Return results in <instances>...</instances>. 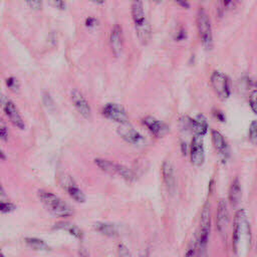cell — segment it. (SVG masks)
<instances>
[{
    "label": "cell",
    "instance_id": "cell-1",
    "mask_svg": "<svg viewBox=\"0 0 257 257\" xmlns=\"http://www.w3.org/2000/svg\"><path fill=\"white\" fill-rule=\"evenodd\" d=\"M37 196L44 208L53 216L58 218H68L74 214V210L55 194L46 190H39Z\"/></svg>",
    "mask_w": 257,
    "mask_h": 257
},
{
    "label": "cell",
    "instance_id": "cell-2",
    "mask_svg": "<svg viewBox=\"0 0 257 257\" xmlns=\"http://www.w3.org/2000/svg\"><path fill=\"white\" fill-rule=\"evenodd\" d=\"M131 11L140 42L143 44H148L151 40L152 30L150 23L146 19L143 0H132Z\"/></svg>",
    "mask_w": 257,
    "mask_h": 257
},
{
    "label": "cell",
    "instance_id": "cell-3",
    "mask_svg": "<svg viewBox=\"0 0 257 257\" xmlns=\"http://www.w3.org/2000/svg\"><path fill=\"white\" fill-rule=\"evenodd\" d=\"M211 227V214L210 205L208 202L204 204L201 219H200V230L197 241V257H207V248L209 241V233Z\"/></svg>",
    "mask_w": 257,
    "mask_h": 257
},
{
    "label": "cell",
    "instance_id": "cell-4",
    "mask_svg": "<svg viewBox=\"0 0 257 257\" xmlns=\"http://www.w3.org/2000/svg\"><path fill=\"white\" fill-rule=\"evenodd\" d=\"M197 28L199 32V36L202 42L203 47L206 50H210L213 46V37H212V28L209 17L207 13L200 9L197 14Z\"/></svg>",
    "mask_w": 257,
    "mask_h": 257
},
{
    "label": "cell",
    "instance_id": "cell-5",
    "mask_svg": "<svg viewBox=\"0 0 257 257\" xmlns=\"http://www.w3.org/2000/svg\"><path fill=\"white\" fill-rule=\"evenodd\" d=\"M0 105L14 126L18 127L19 130L25 128V122H24L17 106L10 98H8L2 92H0Z\"/></svg>",
    "mask_w": 257,
    "mask_h": 257
},
{
    "label": "cell",
    "instance_id": "cell-6",
    "mask_svg": "<svg viewBox=\"0 0 257 257\" xmlns=\"http://www.w3.org/2000/svg\"><path fill=\"white\" fill-rule=\"evenodd\" d=\"M211 85L220 99L225 100L230 96V79L225 73L217 70L213 71L211 75Z\"/></svg>",
    "mask_w": 257,
    "mask_h": 257
},
{
    "label": "cell",
    "instance_id": "cell-7",
    "mask_svg": "<svg viewBox=\"0 0 257 257\" xmlns=\"http://www.w3.org/2000/svg\"><path fill=\"white\" fill-rule=\"evenodd\" d=\"M102 114L115 122H118L119 124L127 123L128 122V114L126 110L117 103H107L102 108Z\"/></svg>",
    "mask_w": 257,
    "mask_h": 257
},
{
    "label": "cell",
    "instance_id": "cell-8",
    "mask_svg": "<svg viewBox=\"0 0 257 257\" xmlns=\"http://www.w3.org/2000/svg\"><path fill=\"white\" fill-rule=\"evenodd\" d=\"M191 163L196 167H201L205 162V152L202 136L195 135L190 146Z\"/></svg>",
    "mask_w": 257,
    "mask_h": 257
},
{
    "label": "cell",
    "instance_id": "cell-9",
    "mask_svg": "<svg viewBox=\"0 0 257 257\" xmlns=\"http://www.w3.org/2000/svg\"><path fill=\"white\" fill-rule=\"evenodd\" d=\"M246 221V215L244 210H239L237 214L235 215L234 219V224H233V233H232V245H233V250L235 253L238 252V247L241 239V234H242V229L243 225Z\"/></svg>",
    "mask_w": 257,
    "mask_h": 257
},
{
    "label": "cell",
    "instance_id": "cell-10",
    "mask_svg": "<svg viewBox=\"0 0 257 257\" xmlns=\"http://www.w3.org/2000/svg\"><path fill=\"white\" fill-rule=\"evenodd\" d=\"M71 101L75 109L78 111V113L81 114L84 118H89L91 116L90 106L86 98L83 96V94L79 90L73 89L71 91Z\"/></svg>",
    "mask_w": 257,
    "mask_h": 257
},
{
    "label": "cell",
    "instance_id": "cell-11",
    "mask_svg": "<svg viewBox=\"0 0 257 257\" xmlns=\"http://www.w3.org/2000/svg\"><path fill=\"white\" fill-rule=\"evenodd\" d=\"M143 123L153 133L157 138H163L169 133V126L167 123L155 118L152 115H147L142 119Z\"/></svg>",
    "mask_w": 257,
    "mask_h": 257
},
{
    "label": "cell",
    "instance_id": "cell-12",
    "mask_svg": "<svg viewBox=\"0 0 257 257\" xmlns=\"http://www.w3.org/2000/svg\"><path fill=\"white\" fill-rule=\"evenodd\" d=\"M116 132H117L118 136L126 143L140 144V143L144 142L143 136L137 130H135L128 122L120 124L117 127Z\"/></svg>",
    "mask_w": 257,
    "mask_h": 257
},
{
    "label": "cell",
    "instance_id": "cell-13",
    "mask_svg": "<svg viewBox=\"0 0 257 257\" xmlns=\"http://www.w3.org/2000/svg\"><path fill=\"white\" fill-rule=\"evenodd\" d=\"M162 172H163V178H164L166 189L168 193L172 196L175 194V191H176V177H175L173 164L170 161H165L163 163Z\"/></svg>",
    "mask_w": 257,
    "mask_h": 257
},
{
    "label": "cell",
    "instance_id": "cell-14",
    "mask_svg": "<svg viewBox=\"0 0 257 257\" xmlns=\"http://www.w3.org/2000/svg\"><path fill=\"white\" fill-rule=\"evenodd\" d=\"M229 223V214L227 203L225 200H220L217 206V214H216V225L217 229L221 234H225L227 226Z\"/></svg>",
    "mask_w": 257,
    "mask_h": 257
},
{
    "label": "cell",
    "instance_id": "cell-15",
    "mask_svg": "<svg viewBox=\"0 0 257 257\" xmlns=\"http://www.w3.org/2000/svg\"><path fill=\"white\" fill-rule=\"evenodd\" d=\"M62 186L65 188L68 195L77 203H84L85 202V195L79 189V187L74 183V181L69 176H65L61 180Z\"/></svg>",
    "mask_w": 257,
    "mask_h": 257
},
{
    "label": "cell",
    "instance_id": "cell-16",
    "mask_svg": "<svg viewBox=\"0 0 257 257\" xmlns=\"http://www.w3.org/2000/svg\"><path fill=\"white\" fill-rule=\"evenodd\" d=\"M109 44L112 54L115 57H118L122 50V31L121 27L118 24L114 25L111 29L109 36Z\"/></svg>",
    "mask_w": 257,
    "mask_h": 257
},
{
    "label": "cell",
    "instance_id": "cell-17",
    "mask_svg": "<svg viewBox=\"0 0 257 257\" xmlns=\"http://www.w3.org/2000/svg\"><path fill=\"white\" fill-rule=\"evenodd\" d=\"M229 203L233 208H236L240 202L242 197V191H241V184L238 178H235L234 181L231 184V187L229 189Z\"/></svg>",
    "mask_w": 257,
    "mask_h": 257
},
{
    "label": "cell",
    "instance_id": "cell-18",
    "mask_svg": "<svg viewBox=\"0 0 257 257\" xmlns=\"http://www.w3.org/2000/svg\"><path fill=\"white\" fill-rule=\"evenodd\" d=\"M212 141H213V145H214L216 151L223 157H227L228 156V145L226 143L225 138L222 136V134L216 130L212 131Z\"/></svg>",
    "mask_w": 257,
    "mask_h": 257
},
{
    "label": "cell",
    "instance_id": "cell-19",
    "mask_svg": "<svg viewBox=\"0 0 257 257\" xmlns=\"http://www.w3.org/2000/svg\"><path fill=\"white\" fill-rule=\"evenodd\" d=\"M190 131L194 132L195 135L204 136L208 131V122L203 114H198L196 118H192Z\"/></svg>",
    "mask_w": 257,
    "mask_h": 257
},
{
    "label": "cell",
    "instance_id": "cell-20",
    "mask_svg": "<svg viewBox=\"0 0 257 257\" xmlns=\"http://www.w3.org/2000/svg\"><path fill=\"white\" fill-rule=\"evenodd\" d=\"M93 228L95 231L99 232L100 234L106 236V237H114L117 232H116V228L114 227V225L109 224V223H104V222H96L93 225Z\"/></svg>",
    "mask_w": 257,
    "mask_h": 257
},
{
    "label": "cell",
    "instance_id": "cell-21",
    "mask_svg": "<svg viewBox=\"0 0 257 257\" xmlns=\"http://www.w3.org/2000/svg\"><path fill=\"white\" fill-rule=\"evenodd\" d=\"M94 163L104 173L109 174V175L116 174V164H114V163H112L110 161L104 160V159H99V158L95 159Z\"/></svg>",
    "mask_w": 257,
    "mask_h": 257
},
{
    "label": "cell",
    "instance_id": "cell-22",
    "mask_svg": "<svg viewBox=\"0 0 257 257\" xmlns=\"http://www.w3.org/2000/svg\"><path fill=\"white\" fill-rule=\"evenodd\" d=\"M25 243L28 247L34 250H49L48 245L41 239L35 237H27L25 238Z\"/></svg>",
    "mask_w": 257,
    "mask_h": 257
},
{
    "label": "cell",
    "instance_id": "cell-23",
    "mask_svg": "<svg viewBox=\"0 0 257 257\" xmlns=\"http://www.w3.org/2000/svg\"><path fill=\"white\" fill-rule=\"evenodd\" d=\"M116 174H118L121 178H123L125 181H128V182H133L136 179L135 173L132 170H130L127 167L120 164H116Z\"/></svg>",
    "mask_w": 257,
    "mask_h": 257
},
{
    "label": "cell",
    "instance_id": "cell-24",
    "mask_svg": "<svg viewBox=\"0 0 257 257\" xmlns=\"http://www.w3.org/2000/svg\"><path fill=\"white\" fill-rule=\"evenodd\" d=\"M64 230H67L68 233L70 235H72L73 237H75L76 239H82L83 238V232L80 228H78L75 225H70L69 223L67 224V226L65 227Z\"/></svg>",
    "mask_w": 257,
    "mask_h": 257
},
{
    "label": "cell",
    "instance_id": "cell-25",
    "mask_svg": "<svg viewBox=\"0 0 257 257\" xmlns=\"http://www.w3.org/2000/svg\"><path fill=\"white\" fill-rule=\"evenodd\" d=\"M9 137V130L5 120L0 116V140L6 142Z\"/></svg>",
    "mask_w": 257,
    "mask_h": 257
},
{
    "label": "cell",
    "instance_id": "cell-26",
    "mask_svg": "<svg viewBox=\"0 0 257 257\" xmlns=\"http://www.w3.org/2000/svg\"><path fill=\"white\" fill-rule=\"evenodd\" d=\"M16 209V206L11 203L10 201H6V202H0V213L3 214H8L13 212Z\"/></svg>",
    "mask_w": 257,
    "mask_h": 257
},
{
    "label": "cell",
    "instance_id": "cell-27",
    "mask_svg": "<svg viewBox=\"0 0 257 257\" xmlns=\"http://www.w3.org/2000/svg\"><path fill=\"white\" fill-rule=\"evenodd\" d=\"M249 104L254 113L257 114V88H254L249 94Z\"/></svg>",
    "mask_w": 257,
    "mask_h": 257
},
{
    "label": "cell",
    "instance_id": "cell-28",
    "mask_svg": "<svg viewBox=\"0 0 257 257\" xmlns=\"http://www.w3.org/2000/svg\"><path fill=\"white\" fill-rule=\"evenodd\" d=\"M249 139L251 142H257V119L253 120L249 126Z\"/></svg>",
    "mask_w": 257,
    "mask_h": 257
},
{
    "label": "cell",
    "instance_id": "cell-29",
    "mask_svg": "<svg viewBox=\"0 0 257 257\" xmlns=\"http://www.w3.org/2000/svg\"><path fill=\"white\" fill-rule=\"evenodd\" d=\"M117 257H132L128 248L123 244H118L117 246Z\"/></svg>",
    "mask_w": 257,
    "mask_h": 257
},
{
    "label": "cell",
    "instance_id": "cell-30",
    "mask_svg": "<svg viewBox=\"0 0 257 257\" xmlns=\"http://www.w3.org/2000/svg\"><path fill=\"white\" fill-rule=\"evenodd\" d=\"M6 84L8 86V88H10L12 91H16L19 88V84L16 78L14 77H9L6 79Z\"/></svg>",
    "mask_w": 257,
    "mask_h": 257
},
{
    "label": "cell",
    "instance_id": "cell-31",
    "mask_svg": "<svg viewBox=\"0 0 257 257\" xmlns=\"http://www.w3.org/2000/svg\"><path fill=\"white\" fill-rule=\"evenodd\" d=\"M26 2L29 5V7L34 10H40L42 8L41 0H26Z\"/></svg>",
    "mask_w": 257,
    "mask_h": 257
},
{
    "label": "cell",
    "instance_id": "cell-32",
    "mask_svg": "<svg viewBox=\"0 0 257 257\" xmlns=\"http://www.w3.org/2000/svg\"><path fill=\"white\" fill-rule=\"evenodd\" d=\"M50 2L54 7L58 8V9H64L65 8V3H64L63 0H50Z\"/></svg>",
    "mask_w": 257,
    "mask_h": 257
},
{
    "label": "cell",
    "instance_id": "cell-33",
    "mask_svg": "<svg viewBox=\"0 0 257 257\" xmlns=\"http://www.w3.org/2000/svg\"><path fill=\"white\" fill-rule=\"evenodd\" d=\"M85 25L87 27H94L95 25H97V20L93 17H88L85 21Z\"/></svg>",
    "mask_w": 257,
    "mask_h": 257
},
{
    "label": "cell",
    "instance_id": "cell-34",
    "mask_svg": "<svg viewBox=\"0 0 257 257\" xmlns=\"http://www.w3.org/2000/svg\"><path fill=\"white\" fill-rule=\"evenodd\" d=\"M43 99H44V103H45V105H46L48 108H49V107H51V106L53 105V101H52V99H51V97H50V95H49V94L45 93V94H44Z\"/></svg>",
    "mask_w": 257,
    "mask_h": 257
},
{
    "label": "cell",
    "instance_id": "cell-35",
    "mask_svg": "<svg viewBox=\"0 0 257 257\" xmlns=\"http://www.w3.org/2000/svg\"><path fill=\"white\" fill-rule=\"evenodd\" d=\"M6 201H9L8 200V197L2 187V185L0 184V202H6Z\"/></svg>",
    "mask_w": 257,
    "mask_h": 257
},
{
    "label": "cell",
    "instance_id": "cell-36",
    "mask_svg": "<svg viewBox=\"0 0 257 257\" xmlns=\"http://www.w3.org/2000/svg\"><path fill=\"white\" fill-rule=\"evenodd\" d=\"M213 114H214L219 120H221V121H224V120H225V116H224V114H223L222 111H220V110H218V109H214Z\"/></svg>",
    "mask_w": 257,
    "mask_h": 257
},
{
    "label": "cell",
    "instance_id": "cell-37",
    "mask_svg": "<svg viewBox=\"0 0 257 257\" xmlns=\"http://www.w3.org/2000/svg\"><path fill=\"white\" fill-rule=\"evenodd\" d=\"M185 257H196V251H195V249H194L193 246H191V247L188 249V251H187L186 254H185Z\"/></svg>",
    "mask_w": 257,
    "mask_h": 257
},
{
    "label": "cell",
    "instance_id": "cell-38",
    "mask_svg": "<svg viewBox=\"0 0 257 257\" xmlns=\"http://www.w3.org/2000/svg\"><path fill=\"white\" fill-rule=\"evenodd\" d=\"M78 253H79V256H80V257H89L88 251H87L85 248H83V247H81V248L78 250Z\"/></svg>",
    "mask_w": 257,
    "mask_h": 257
},
{
    "label": "cell",
    "instance_id": "cell-39",
    "mask_svg": "<svg viewBox=\"0 0 257 257\" xmlns=\"http://www.w3.org/2000/svg\"><path fill=\"white\" fill-rule=\"evenodd\" d=\"M176 2H177L180 6H182V7L186 8V9H188V8L190 7V4L188 3V1H187V0H176Z\"/></svg>",
    "mask_w": 257,
    "mask_h": 257
},
{
    "label": "cell",
    "instance_id": "cell-40",
    "mask_svg": "<svg viewBox=\"0 0 257 257\" xmlns=\"http://www.w3.org/2000/svg\"><path fill=\"white\" fill-rule=\"evenodd\" d=\"M221 2H222L223 6H224L225 8H228V7L232 6V4H233L231 0H221Z\"/></svg>",
    "mask_w": 257,
    "mask_h": 257
},
{
    "label": "cell",
    "instance_id": "cell-41",
    "mask_svg": "<svg viewBox=\"0 0 257 257\" xmlns=\"http://www.w3.org/2000/svg\"><path fill=\"white\" fill-rule=\"evenodd\" d=\"M6 159V156H5V154L0 150V160H5Z\"/></svg>",
    "mask_w": 257,
    "mask_h": 257
},
{
    "label": "cell",
    "instance_id": "cell-42",
    "mask_svg": "<svg viewBox=\"0 0 257 257\" xmlns=\"http://www.w3.org/2000/svg\"><path fill=\"white\" fill-rule=\"evenodd\" d=\"M91 1H93L94 3H97V4H101V3H103V0H91Z\"/></svg>",
    "mask_w": 257,
    "mask_h": 257
},
{
    "label": "cell",
    "instance_id": "cell-43",
    "mask_svg": "<svg viewBox=\"0 0 257 257\" xmlns=\"http://www.w3.org/2000/svg\"><path fill=\"white\" fill-rule=\"evenodd\" d=\"M154 3H156V4H159V3H161V2H163V0H152Z\"/></svg>",
    "mask_w": 257,
    "mask_h": 257
},
{
    "label": "cell",
    "instance_id": "cell-44",
    "mask_svg": "<svg viewBox=\"0 0 257 257\" xmlns=\"http://www.w3.org/2000/svg\"><path fill=\"white\" fill-rule=\"evenodd\" d=\"M0 257H5V255L2 252H0Z\"/></svg>",
    "mask_w": 257,
    "mask_h": 257
},
{
    "label": "cell",
    "instance_id": "cell-45",
    "mask_svg": "<svg viewBox=\"0 0 257 257\" xmlns=\"http://www.w3.org/2000/svg\"><path fill=\"white\" fill-rule=\"evenodd\" d=\"M237 1H240V0H237Z\"/></svg>",
    "mask_w": 257,
    "mask_h": 257
}]
</instances>
